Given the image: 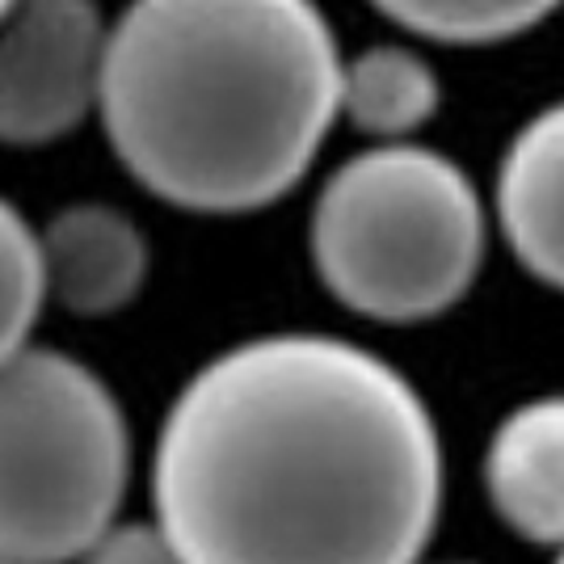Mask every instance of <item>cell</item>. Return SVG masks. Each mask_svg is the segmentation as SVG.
Returning <instances> with one entry per match:
<instances>
[{
    "label": "cell",
    "instance_id": "1",
    "mask_svg": "<svg viewBox=\"0 0 564 564\" xmlns=\"http://www.w3.org/2000/svg\"><path fill=\"white\" fill-rule=\"evenodd\" d=\"M152 506L186 564H422L443 438L388 358L329 333H261L169 400Z\"/></svg>",
    "mask_w": 564,
    "mask_h": 564
},
{
    "label": "cell",
    "instance_id": "2",
    "mask_svg": "<svg viewBox=\"0 0 564 564\" xmlns=\"http://www.w3.org/2000/svg\"><path fill=\"white\" fill-rule=\"evenodd\" d=\"M341 64L316 0H131L110 22L97 118L156 198L258 212L316 161Z\"/></svg>",
    "mask_w": 564,
    "mask_h": 564
},
{
    "label": "cell",
    "instance_id": "3",
    "mask_svg": "<svg viewBox=\"0 0 564 564\" xmlns=\"http://www.w3.org/2000/svg\"><path fill=\"white\" fill-rule=\"evenodd\" d=\"M307 249L341 307L379 325H417L471 291L485 261V203L443 152L376 143L321 186Z\"/></svg>",
    "mask_w": 564,
    "mask_h": 564
},
{
    "label": "cell",
    "instance_id": "4",
    "mask_svg": "<svg viewBox=\"0 0 564 564\" xmlns=\"http://www.w3.org/2000/svg\"><path fill=\"white\" fill-rule=\"evenodd\" d=\"M131 430L80 358L25 346L0 362V564H72L118 522Z\"/></svg>",
    "mask_w": 564,
    "mask_h": 564
},
{
    "label": "cell",
    "instance_id": "5",
    "mask_svg": "<svg viewBox=\"0 0 564 564\" xmlns=\"http://www.w3.org/2000/svg\"><path fill=\"white\" fill-rule=\"evenodd\" d=\"M106 39L97 0H13L0 18V143H51L97 110Z\"/></svg>",
    "mask_w": 564,
    "mask_h": 564
},
{
    "label": "cell",
    "instance_id": "6",
    "mask_svg": "<svg viewBox=\"0 0 564 564\" xmlns=\"http://www.w3.org/2000/svg\"><path fill=\"white\" fill-rule=\"evenodd\" d=\"M485 497L518 540L564 547V392L514 404L494 425L485 459Z\"/></svg>",
    "mask_w": 564,
    "mask_h": 564
},
{
    "label": "cell",
    "instance_id": "7",
    "mask_svg": "<svg viewBox=\"0 0 564 564\" xmlns=\"http://www.w3.org/2000/svg\"><path fill=\"white\" fill-rule=\"evenodd\" d=\"M47 300L72 316H110L140 295L148 279V236L131 215L106 203H72L39 232Z\"/></svg>",
    "mask_w": 564,
    "mask_h": 564
},
{
    "label": "cell",
    "instance_id": "8",
    "mask_svg": "<svg viewBox=\"0 0 564 564\" xmlns=\"http://www.w3.org/2000/svg\"><path fill=\"white\" fill-rule=\"evenodd\" d=\"M497 228L518 265L564 295V101L543 106L497 169Z\"/></svg>",
    "mask_w": 564,
    "mask_h": 564
},
{
    "label": "cell",
    "instance_id": "9",
    "mask_svg": "<svg viewBox=\"0 0 564 564\" xmlns=\"http://www.w3.org/2000/svg\"><path fill=\"white\" fill-rule=\"evenodd\" d=\"M438 101V76L417 51L376 43L341 64L337 110L350 118L354 131L379 143H404L409 131L434 118Z\"/></svg>",
    "mask_w": 564,
    "mask_h": 564
},
{
    "label": "cell",
    "instance_id": "10",
    "mask_svg": "<svg viewBox=\"0 0 564 564\" xmlns=\"http://www.w3.org/2000/svg\"><path fill=\"white\" fill-rule=\"evenodd\" d=\"M397 25L438 43H501L540 25L561 0H371Z\"/></svg>",
    "mask_w": 564,
    "mask_h": 564
},
{
    "label": "cell",
    "instance_id": "11",
    "mask_svg": "<svg viewBox=\"0 0 564 564\" xmlns=\"http://www.w3.org/2000/svg\"><path fill=\"white\" fill-rule=\"evenodd\" d=\"M47 304L43 240L25 224V215L0 198V362L22 354L39 312Z\"/></svg>",
    "mask_w": 564,
    "mask_h": 564
},
{
    "label": "cell",
    "instance_id": "12",
    "mask_svg": "<svg viewBox=\"0 0 564 564\" xmlns=\"http://www.w3.org/2000/svg\"><path fill=\"white\" fill-rule=\"evenodd\" d=\"M76 564H186V556L152 518V522H115L101 540L89 543V552Z\"/></svg>",
    "mask_w": 564,
    "mask_h": 564
},
{
    "label": "cell",
    "instance_id": "13",
    "mask_svg": "<svg viewBox=\"0 0 564 564\" xmlns=\"http://www.w3.org/2000/svg\"><path fill=\"white\" fill-rule=\"evenodd\" d=\"M422 564H471V561H422Z\"/></svg>",
    "mask_w": 564,
    "mask_h": 564
},
{
    "label": "cell",
    "instance_id": "14",
    "mask_svg": "<svg viewBox=\"0 0 564 564\" xmlns=\"http://www.w3.org/2000/svg\"><path fill=\"white\" fill-rule=\"evenodd\" d=\"M552 564H564V547H561V552H556V561H552Z\"/></svg>",
    "mask_w": 564,
    "mask_h": 564
}]
</instances>
